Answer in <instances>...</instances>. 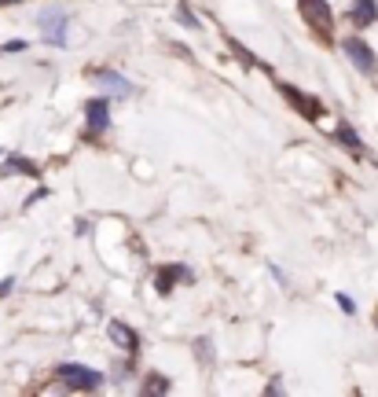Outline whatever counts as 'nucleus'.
Returning <instances> with one entry per match:
<instances>
[{
	"instance_id": "1",
	"label": "nucleus",
	"mask_w": 378,
	"mask_h": 397,
	"mask_svg": "<svg viewBox=\"0 0 378 397\" xmlns=\"http://www.w3.org/2000/svg\"><path fill=\"white\" fill-rule=\"evenodd\" d=\"M59 383L70 386V390H100L103 386V375L89 368V364H59Z\"/></svg>"
},
{
	"instance_id": "5",
	"label": "nucleus",
	"mask_w": 378,
	"mask_h": 397,
	"mask_svg": "<svg viewBox=\"0 0 378 397\" xmlns=\"http://www.w3.org/2000/svg\"><path fill=\"white\" fill-rule=\"evenodd\" d=\"M85 122H89V129H85L89 140L107 133V129H111V100H89L85 103Z\"/></svg>"
},
{
	"instance_id": "8",
	"label": "nucleus",
	"mask_w": 378,
	"mask_h": 397,
	"mask_svg": "<svg viewBox=\"0 0 378 397\" xmlns=\"http://www.w3.org/2000/svg\"><path fill=\"white\" fill-rule=\"evenodd\" d=\"M100 85L107 89V96H114V100H129V96H133V81L122 78V74H114V70H103Z\"/></svg>"
},
{
	"instance_id": "17",
	"label": "nucleus",
	"mask_w": 378,
	"mask_h": 397,
	"mask_svg": "<svg viewBox=\"0 0 378 397\" xmlns=\"http://www.w3.org/2000/svg\"><path fill=\"white\" fill-rule=\"evenodd\" d=\"M338 305L345 309V313H356V302H353L349 294H338Z\"/></svg>"
},
{
	"instance_id": "7",
	"label": "nucleus",
	"mask_w": 378,
	"mask_h": 397,
	"mask_svg": "<svg viewBox=\"0 0 378 397\" xmlns=\"http://www.w3.org/2000/svg\"><path fill=\"white\" fill-rule=\"evenodd\" d=\"M107 335H111V342H114V346H122L125 353L140 350V335L129 324H122V320H111V324H107Z\"/></svg>"
},
{
	"instance_id": "10",
	"label": "nucleus",
	"mask_w": 378,
	"mask_h": 397,
	"mask_svg": "<svg viewBox=\"0 0 378 397\" xmlns=\"http://www.w3.org/2000/svg\"><path fill=\"white\" fill-rule=\"evenodd\" d=\"M177 280H191V272L184 269V265H169V269H162L158 272V291L166 294V291H173V283Z\"/></svg>"
},
{
	"instance_id": "12",
	"label": "nucleus",
	"mask_w": 378,
	"mask_h": 397,
	"mask_svg": "<svg viewBox=\"0 0 378 397\" xmlns=\"http://www.w3.org/2000/svg\"><path fill=\"white\" fill-rule=\"evenodd\" d=\"M166 390H169V379H166V375L151 372L147 379H144V394H166Z\"/></svg>"
},
{
	"instance_id": "14",
	"label": "nucleus",
	"mask_w": 378,
	"mask_h": 397,
	"mask_svg": "<svg viewBox=\"0 0 378 397\" xmlns=\"http://www.w3.org/2000/svg\"><path fill=\"white\" fill-rule=\"evenodd\" d=\"M180 23H184V26H199V19L191 15V8L184 4V0H180Z\"/></svg>"
},
{
	"instance_id": "6",
	"label": "nucleus",
	"mask_w": 378,
	"mask_h": 397,
	"mask_svg": "<svg viewBox=\"0 0 378 397\" xmlns=\"http://www.w3.org/2000/svg\"><path fill=\"white\" fill-rule=\"evenodd\" d=\"M67 30H70V19L63 12H45L41 15V34H45L48 45H67Z\"/></svg>"
},
{
	"instance_id": "16",
	"label": "nucleus",
	"mask_w": 378,
	"mask_h": 397,
	"mask_svg": "<svg viewBox=\"0 0 378 397\" xmlns=\"http://www.w3.org/2000/svg\"><path fill=\"white\" fill-rule=\"evenodd\" d=\"M199 357H202V361H206V364L213 361V350H210V339H199Z\"/></svg>"
},
{
	"instance_id": "15",
	"label": "nucleus",
	"mask_w": 378,
	"mask_h": 397,
	"mask_svg": "<svg viewBox=\"0 0 378 397\" xmlns=\"http://www.w3.org/2000/svg\"><path fill=\"white\" fill-rule=\"evenodd\" d=\"M0 52H4V56H15V52H26V41H8V45L0 48Z\"/></svg>"
},
{
	"instance_id": "13",
	"label": "nucleus",
	"mask_w": 378,
	"mask_h": 397,
	"mask_svg": "<svg viewBox=\"0 0 378 397\" xmlns=\"http://www.w3.org/2000/svg\"><path fill=\"white\" fill-rule=\"evenodd\" d=\"M8 173H26V177H37L41 169L30 162V158H8Z\"/></svg>"
},
{
	"instance_id": "11",
	"label": "nucleus",
	"mask_w": 378,
	"mask_h": 397,
	"mask_svg": "<svg viewBox=\"0 0 378 397\" xmlns=\"http://www.w3.org/2000/svg\"><path fill=\"white\" fill-rule=\"evenodd\" d=\"M334 136H338V144H345V147H349V151H356V155H360L364 151V140H360V136H356V129L353 125H338V133H334Z\"/></svg>"
},
{
	"instance_id": "18",
	"label": "nucleus",
	"mask_w": 378,
	"mask_h": 397,
	"mask_svg": "<svg viewBox=\"0 0 378 397\" xmlns=\"http://www.w3.org/2000/svg\"><path fill=\"white\" fill-rule=\"evenodd\" d=\"M12 287H15V280H4V283H0V298H4L8 291H12Z\"/></svg>"
},
{
	"instance_id": "2",
	"label": "nucleus",
	"mask_w": 378,
	"mask_h": 397,
	"mask_svg": "<svg viewBox=\"0 0 378 397\" xmlns=\"http://www.w3.org/2000/svg\"><path fill=\"white\" fill-rule=\"evenodd\" d=\"M301 15H305V23L316 30L320 37L334 34V12H331L327 0H301Z\"/></svg>"
},
{
	"instance_id": "9",
	"label": "nucleus",
	"mask_w": 378,
	"mask_h": 397,
	"mask_svg": "<svg viewBox=\"0 0 378 397\" xmlns=\"http://www.w3.org/2000/svg\"><path fill=\"white\" fill-rule=\"evenodd\" d=\"M349 19H353L356 26H371L375 19H378V0H353Z\"/></svg>"
},
{
	"instance_id": "3",
	"label": "nucleus",
	"mask_w": 378,
	"mask_h": 397,
	"mask_svg": "<svg viewBox=\"0 0 378 397\" xmlns=\"http://www.w3.org/2000/svg\"><path fill=\"white\" fill-rule=\"evenodd\" d=\"M342 52L349 56V63L360 74H378V56L371 52V45L367 41H360V37H345L342 41Z\"/></svg>"
},
{
	"instance_id": "4",
	"label": "nucleus",
	"mask_w": 378,
	"mask_h": 397,
	"mask_svg": "<svg viewBox=\"0 0 378 397\" xmlns=\"http://www.w3.org/2000/svg\"><path fill=\"white\" fill-rule=\"evenodd\" d=\"M279 96H283V100L294 107L301 118H320L323 114V103L316 100V96L301 92V89H294V85H287V81H279Z\"/></svg>"
}]
</instances>
